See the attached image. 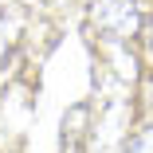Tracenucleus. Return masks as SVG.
<instances>
[{"instance_id": "nucleus-1", "label": "nucleus", "mask_w": 153, "mask_h": 153, "mask_svg": "<svg viewBox=\"0 0 153 153\" xmlns=\"http://www.w3.org/2000/svg\"><path fill=\"white\" fill-rule=\"evenodd\" d=\"M137 4L134 0H102V4L94 8V24L102 27V32L118 36V39H126L137 32Z\"/></svg>"}, {"instance_id": "nucleus-2", "label": "nucleus", "mask_w": 153, "mask_h": 153, "mask_svg": "<svg viewBox=\"0 0 153 153\" xmlns=\"http://www.w3.org/2000/svg\"><path fill=\"white\" fill-rule=\"evenodd\" d=\"M126 153H153V130L141 134V137H134V141L126 145Z\"/></svg>"}]
</instances>
